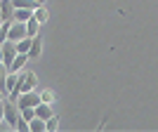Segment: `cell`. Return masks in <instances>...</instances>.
I'll return each instance as SVG.
<instances>
[{
	"mask_svg": "<svg viewBox=\"0 0 158 132\" xmlns=\"http://www.w3.org/2000/svg\"><path fill=\"white\" fill-rule=\"evenodd\" d=\"M19 116H21V111H19V106L14 104V99L5 97V120H7V127H17Z\"/></svg>",
	"mask_w": 158,
	"mask_h": 132,
	"instance_id": "obj_1",
	"label": "cell"
},
{
	"mask_svg": "<svg viewBox=\"0 0 158 132\" xmlns=\"http://www.w3.org/2000/svg\"><path fill=\"white\" fill-rule=\"evenodd\" d=\"M17 54H19L17 52V43H14V40H5V43H2V64L7 66V71H10V66H12Z\"/></svg>",
	"mask_w": 158,
	"mask_h": 132,
	"instance_id": "obj_2",
	"label": "cell"
},
{
	"mask_svg": "<svg viewBox=\"0 0 158 132\" xmlns=\"http://www.w3.org/2000/svg\"><path fill=\"white\" fill-rule=\"evenodd\" d=\"M40 101H43V99H40V94L31 90V92H21V94H19L17 106H19V109H24V106H38Z\"/></svg>",
	"mask_w": 158,
	"mask_h": 132,
	"instance_id": "obj_3",
	"label": "cell"
},
{
	"mask_svg": "<svg viewBox=\"0 0 158 132\" xmlns=\"http://www.w3.org/2000/svg\"><path fill=\"white\" fill-rule=\"evenodd\" d=\"M26 38V21H14L12 26H10V31H7V40H21Z\"/></svg>",
	"mask_w": 158,
	"mask_h": 132,
	"instance_id": "obj_4",
	"label": "cell"
},
{
	"mask_svg": "<svg viewBox=\"0 0 158 132\" xmlns=\"http://www.w3.org/2000/svg\"><path fill=\"white\" fill-rule=\"evenodd\" d=\"M35 116H38V118H43V120H47V118H52V116H54V111H52V106H50V104L40 101V104L35 106Z\"/></svg>",
	"mask_w": 158,
	"mask_h": 132,
	"instance_id": "obj_5",
	"label": "cell"
},
{
	"mask_svg": "<svg viewBox=\"0 0 158 132\" xmlns=\"http://www.w3.org/2000/svg\"><path fill=\"white\" fill-rule=\"evenodd\" d=\"M33 17V10H26V7H14V21H28Z\"/></svg>",
	"mask_w": 158,
	"mask_h": 132,
	"instance_id": "obj_6",
	"label": "cell"
},
{
	"mask_svg": "<svg viewBox=\"0 0 158 132\" xmlns=\"http://www.w3.org/2000/svg\"><path fill=\"white\" fill-rule=\"evenodd\" d=\"M26 59H28V54H17L14 57V61H12V66H10V73H17V71H21L24 68V64H26Z\"/></svg>",
	"mask_w": 158,
	"mask_h": 132,
	"instance_id": "obj_7",
	"label": "cell"
},
{
	"mask_svg": "<svg viewBox=\"0 0 158 132\" xmlns=\"http://www.w3.org/2000/svg\"><path fill=\"white\" fill-rule=\"evenodd\" d=\"M38 28H40V21L35 19V17H31V19L26 21V35L28 38H35V35H38Z\"/></svg>",
	"mask_w": 158,
	"mask_h": 132,
	"instance_id": "obj_8",
	"label": "cell"
},
{
	"mask_svg": "<svg viewBox=\"0 0 158 132\" xmlns=\"http://www.w3.org/2000/svg\"><path fill=\"white\" fill-rule=\"evenodd\" d=\"M40 52H43V43H40V38L35 35V38H33V43H31V50H28V57H31V59H35V57H40Z\"/></svg>",
	"mask_w": 158,
	"mask_h": 132,
	"instance_id": "obj_9",
	"label": "cell"
},
{
	"mask_svg": "<svg viewBox=\"0 0 158 132\" xmlns=\"http://www.w3.org/2000/svg\"><path fill=\"white\" fill-rule=\"evenodd\" d=\"M31 43H33V38H21V40H17V52H21V54H28V50H31Z\"/></svg>",
	"mask_w": 158,
	"mask_h": 132,
	"instance_id": "obj_10",
	"label": "cell"
},
{
	"mask_svg": "<svg viewBox=\"0 0 158 132\" xmlns=\"http://www.w3.org/2000/svg\"><path fill=\"white\" fill-rule=\"evenodd\" d=\"M28 127H31V132H43V130H45V120L35 116L33 120H28Z\"/></svg>",
	"mask_w": 158,
	"mask_h": 132,
	"instance_id": "obj_11",
	"label": "cell"
},
{
	"mask_svg": "<svg viewBox=\"0 0 158 132\" xmlns=\"http://www.w3.org/2000/svg\"><path fill=\"white\" fill-rule=\"evenodd\" d=\"M33 17L40 21V24H45L47 21V10H45V5H38L35 10H33Z\"/></svg>",
	"mask_w": 158,
	"mask_h": 132,
	"instance_id": "obj_12",
	"label": "cell"
},
{
	"mask_svg": "<svg viewBox=\"0 0 158 132\" xmlns=\"http://www.w3.org/2000/svg\"><path fill=\"white\" fill-rule=\"evenodd\" d=\"M57 127H59V118H57V116H52V118L45 120V130H47V132H54Z\"/></svg>",
	"mask_w": 158,
	"mask_h": 132,
	"instance_id": "obj_13",
	"label": "cell"
},
{
	"mask_svg": "<svg viewBox=\"0 0 158 132\" xmlns=\"http://www.w3.org/2000/svg\"><path fill=\"white\" fill-rule=\"evenodd\" d=\"M14 130H21V132H31V127H28V120L24 118V116H19V120H17V127Z\"/></svg>",
	"mask_w": 158,
	"mask_h": 132,
	"instance_id": "obj_14",
	"label": "cell"
},
{
	"mask_svg": "<svg viewBox=\"0 0 158 132\" xmlns=\"http://www.w3.org/2000/svg\"><path fill=\"white\" fill-rule=\"evenodd\" d=\"M40 99H43L45 104H52L54 101V92L52 90H43V92H40Z\"/></svg>",
	"mask_w": 158,
	"mask_h": 132,
	"instance_id": "obj_15",
	"label": "cell"
},
{
	"mask_svg": "<svg viewBox=\"0 0 158 132\" xmlns=\"http://www.w3.org/2000/svg\"><path fill=\"white\" fill-rule=\"evenodd\" d=\"M5 40H7V28L0 24V43H5Z\"/></svg>",
	"mask_w": 158,
	"mask_h": 132,
	"instance_id": "obj_16",
	"label": "cell"
},
{
	"mask_svg": "<svg viewBox=\"0 0 158 132\" xmlns=\"http://www.w3.org/2000/svg\"><path fill=\"white\" fill-rule=\"evenodd\" d=\"M2 120H5V99L0 101V123H2Z\"/></svg>",
	"mask_w": 158,
	"mask_h": 132,
	"instance_id": "obj_17",
	"label": "cell"
},
{
	"mask_svg": "<svg viewBox=\"0 0 158 132\" xmlns=\"http://www.w3.org/2000/svg\"><path fill=\"white\" fill-rule=\"evenodd\" d=\"M5 97H7V92H5V90H0V101H2Z\"/></svg>",
	"mask_w": 158,
	"mask_h": 132,
	"instance_id": "obj_18",
	"label": "cell"
},
{
	"mask_svg": "<svg viewBox=\"0 0 158 132\" xmlns=\"http://www.w3.org/2000/svg\"><path fill=\"white\" fill-rule=\"evenodd\" d=\"M0 61H2V43H0Z\"/></svg>",
	"mask_w": 158,
	"mask_h": 132,
	"instance_id": "obj_19",
	"label": "cell"
},
{
	"mask_svg": "<svg viewBox=\"0 0 158 132\" xmlns=\"http://www.w3.org/2000/svg\"><path fill=\"white\" fill-rule=\"evenodd\" d=\"M35 2H38V5H45V0H35Z\"/></svg>",
	"mask_w": 158,
	"mask_h": 132,
	"instance_id": "obj_20",
	"label": "cell"
},
{
	"mask_svg": "<svg viewBox=\"0 0 158 132\" xmlns=\"http://www.w3.org/2000/svg\"><path fill=\"white\" fill-rule=\"evenodd\" d=\"M2 21H5V19H2V12H0V24H2Z\"/></svg>",
	"mask_w": 158,
	"mask_h": 132,
	"instance_id": "obj_21",
	"label": "cell"
}]
</instances>
